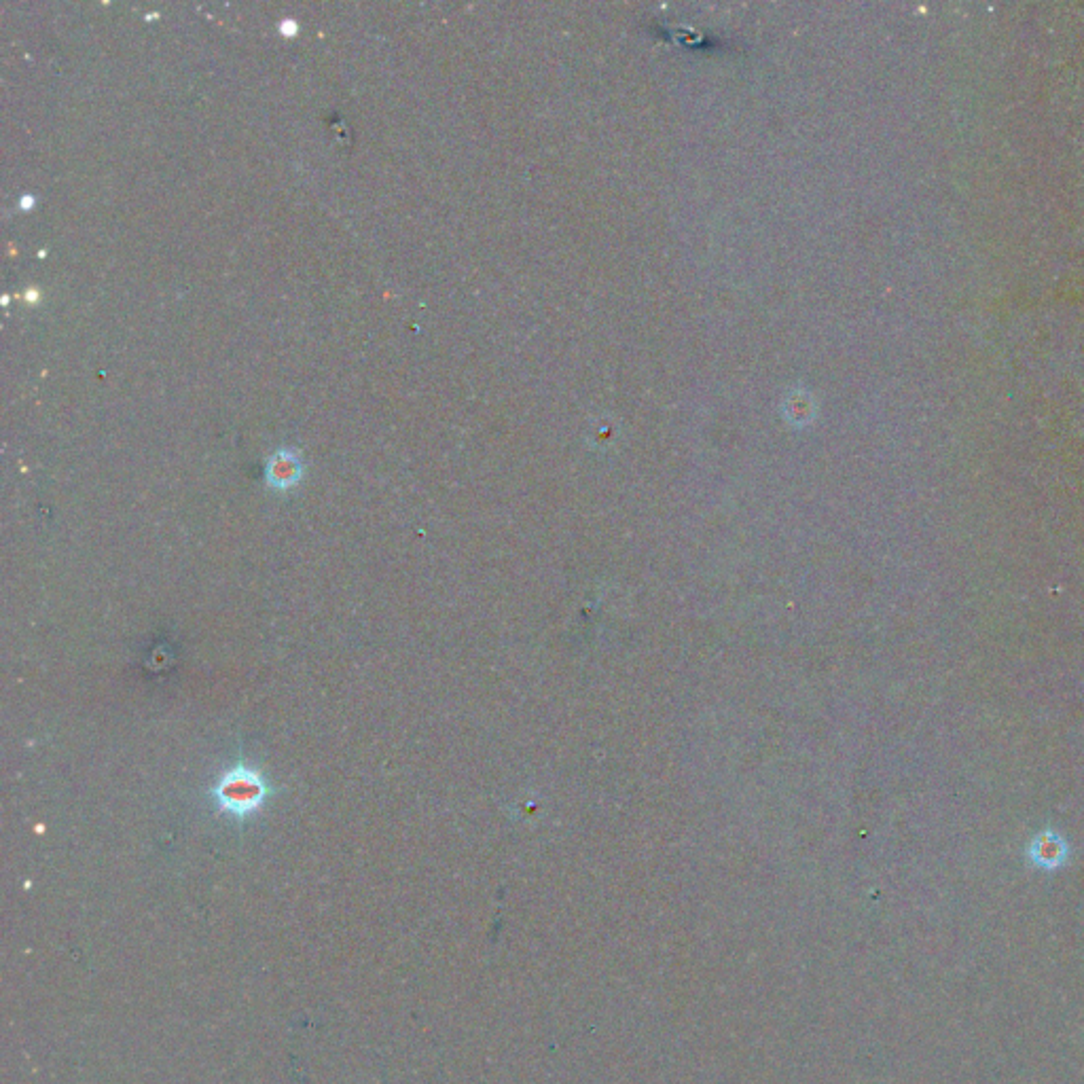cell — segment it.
<instances>
[{
    "label": "cell",
    "mask_w": 1084,
    "mask_h": 1084,
    "mask_svg": "<svg viewBox=\"0 0 1084 1084\" xmlns=\"http://www.w3.org/2000/svg\"><path fill=\"white\" fill-rule=\"evenodd\" d=\"M274 794L276 790L267 780V775L257 765H250L246 761H238L227 767L208 790L216 813L240 824L259 816Z\"/></svg>",
    "instance_id": "cell-1"
},
{
    "label": "cell",
    "mask_w": 1084,
    "mask_h": 1084,
    "mask_svg": "<svg viewBox=\"0 0 1084 1084\" xmlns=\"http://www.w3.org/2000/svg\"><path fill=\"white\" fill-rule=\"evenodd\" d=\"M303 479V460L297 449H278L265 464V483L276 492H288Z\"/></svg>",
    "instance_id": "cell-2"
},
{
    "label": "cell",
    "mask_w": 1084,
    "mask_h": 1084,
    "mask_svg": "<svg viewBox=\"0 0 1084 1084\" xmlns=\"http://www.w3.org/2000/svg\"><path fill=\"white\" fill-rule=\"evenodd\" d=\"M282 32H284L286 36H293V34L297 32V22L291 20V17H288V20L282 22Z\"/></svg>",
    "instance_id": "cell-3"
},
{
    "label": "cell",
    "mask_w": 1084,
    "mask_h": 1084,
    "mask_svg": "<svg viewBox=\"0 0 1084 1084\" xmlns=\"http://www.w3.org/2000/svg\"><path fill=\"white\" fill-rule=\"evenodd\" d=\"M32 204H34V197H32V195H26V197H22V208H30Z\"/></svg>",
    "instance_id": "cell-4"
}]
</instances>
